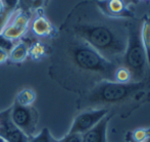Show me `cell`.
Returning <instances> with one entry per match:
<instances>
[{"instance_id": "cell-1", "label": "cell", "mask_w": 150, "mask_h": 142, "mask_svg": "<svg viewBox=\"0 0 150 142\" xmlns=\"http://www.w3.org/2000/svg\"><path fill=\"white\" fill-rule=\"evenodd\" d=\"M73 14L71 33L89 44L105 59L122 65L128 43L129 20L104 14L95 0L80 3Z\"/></svg>"}, {"instance_id": "cell-2", "label": "cell", "mask_w": 150, "mask_h": 142, "mask_svg": "<svg viewBox=\"0 0 150 142\" xmlns=\"http://www.w3.org/2000/svg\"><path fill=\"white\" fill-rule=\"evenodd\" d=\"M150 100V78L140 82L103 81L86 91L80 102L85 109H105L112 116H129Z\"/></svg>"}, {"instance_id": "cell-3", "label": "cell", "mask_w": 150, "mask_h": 142, "mask_svg": "<svg viewBox=\"0 0 150 142\" xmlns=\"http://www.w3.org/2000/svg\"><path fill=\"white\" fill-rule=\"evenodd\" d=\"M73 36L67 52L73 67L81 74L86 83V91L100 82L115 81V71L120 65L108 61L88 43Z\"/></svg>"}, {"instance_id": "cell-4", "label": "cell", "mask_w": 150, "mask_h": 142, "mask_svg": "<svg viewBox=\"0 0 150 142\" xmlns=\"http://www.w3.org/2000/svg\"><path fill=\"white\" fill-rule=\"evenodd\" d=\"M142 18L129 20L128 43L122 59V65L128 69L132 75L133 82L149 79V63L141 40Z\"/></svg>"}, {"instance_id": "cell-5", "label": "cell", "mask_w": 150, "mask_h": 142, "mask_svg": "<svg viewBox=\"0 0 150 142\" xmlns=\"http://www.w3.org/2000/svg\"><path fill=\"white\" fill-rule=\"evenodd\" d=\"M10 119L29 138L35 135L38 125V113L33 107H22L14 102L10 107Z\"/></svg>"}, {"instance_id": "cell-6", "label": "cell", "mask_w": 150, "mask_h": 142, "mask_svg": "<svg viewBox=\"0 0 150 142\" xmlns=\"http://www.w3.org/2000/svg\"><path fill=\"white\" fill-rule=\"evenodd\" d=\"M106 114H108V111L105 109H85L75 118L67 134H84L91 128H93Z\"/></svg>"}, {"instance_id": "cell-7", "label": "cell", "mask_w": 150, "mask_h": 142, "mask_svg": "<svg viewBox=\"0 0 150 142\" xmlns=\"http://www.w3.org/2000/svg\"><path fill=\"white\" fill-rule=\"evenodd\" d=\"M0 138L4 142L30 141V138L12 123L10 119V109L0 113Z\"/></svg>"}, {"instance_id": "cell-8", "label": "cell", "mask_w": 150, "mask_h": 142, "mask_svg": "<svg viewBox=\"0 0 150 142\" xmlns=\"http://www.w3.org/2000/svg\"><path fill=\"white\" fill-rule=\"evenodd\" d=\"M99 9L104 14L111 18L131 20L135 18V14L124 0H95Z\"/></svg>"}, {"instance_id": "cell-9", "label": "cell", "mask_w": 150, "mask_h": 142, "mask_svg": "<svg viewBox=\"0 0 150 142\" xmlns=\"http://www.w3.org/2000/svg\"><path fill=\"white\" fill-rule=\"evenodd\" d=\"M112 114H108L93 128L81 135V142H107V127Z\"/></svg>"}, {"instance_id": "cell-10", "label": "cell", "mask_w": 150, "mask_h": 142, "mask_svg": "<svg viewBox=\"0 0 150 142\" xmlns=\"http://www.w3.org/2000/svg\"><path fill=\"white\" fill-rule=\"evenodd\" d=\"M32 30L37 36L45 37V36H49L52 33L53 28H52V25L50 24V22L45 16H40L33 22Z\"/></svg>"}, {"instance_id": "cell-11", "label": "cell", "mask_w": 150, "mask_h": 142, "mask_svg": "<svg viewBox=\"0 0 150 142\" xmlns=\"http://www.w3.org/2000/svg\"><path fill=\"white\" fill-rule=\"evenodd\" d=\"M141 40L146 52L147 60L150 65V12L142 18L141 26Z\"/></svg>"}, {"instance_id": "cell-12", "label": "cell", "mask_w": 150, "mask_h": 142, "mask_svg": "<svg viewBox=\"0 0 150 142\" xmlns=\"http://www.w3.org/2000/svg\"><path fill=\"white\" fill-rule=\"evenodd\" d=\"M29 53L28 46L24 43V42H21V43L16 44L13 46L11 50H10L9 54V59L12 62H22L25 59L27 58Z\"/></svg>"}, {"instance_id": "cell-13", "label": "cell", "mask_w": 150, "mask_h": 142, "mask_svg": "<svg viewBox=\"0 0 150 142\" xmlns=\"http://www.w3.org/2000/svg\"><path fill=\"white\" fill-rule=\"evenodd\" d=\"M36 99V93L34 90L29 88L23 89L20 91L16 98V103L22 105V107H32Z\"/></svg>"}, {"instance_id": "cell-14", "label": "cell", "mask_w": 150, "mask_h": 142, "mask_svg": "<svg viewBox=\"0 0 150 142\" xmlns=\"http://www.w3.org/2000/svg\"><path fill=\"white\" fill-rule=\"evenodd\" d=\"M29 142H59V139L54 138L48 128H43L38 134L30 137Z\"/></svg>"}, {"instance_id": "cell-15", "label": "cell", "mask_w": 150, "mask_h": 142, "mask_svg": "<svg viewBox=\"0 0 150 142\" xmlns=\"http://www.w3.org/2000/svg\"><path fill=\"white\" fill-rule=\"evenodd\" d=\"M115 82H117V83H130V82H133L132 75H131L130 71L125 67H122V65L117 67L115 74Z\"/></svg>"}, {"instance_id": "cell-16", "label": "cell", "mask_w": 150, "mask_h": 142, "mask_svg": "<svg viewBox=\"0 0 150 142\" xmlns=\"http://www.w3.org/2000/svg\"><path fill=\"white\" fill-rule=\"evenodd\" d=\"M130 135L137 142H148L150 140V128L137 129L133 132H130Z\"/></svg>"}, {"instance_id": "cell-17", "label": "cell", "mask_w": 150, "mask_h": 142, "mask_svg": "<svg viewBox=\"0 0 150 142\" xmlns=\"http://www.w3.org/2000/svg\"><path fill=\"white\" fill-rule=\"evenodd\" d=\"M0 1L3 5L4 11L7 12V13H12V11L18 6L20 0H0Z\"/></svg>"}, {"instance_id": "cell-18", "label": "cell", "mask_w": 150, "mask_h": 142, "mask_svg": "<svg viewBox=\"0 0 150 142\" xmlns=\"http://www.w3.org/2000/svg\"><path fill=\"white\" fill-rule=\"evenodd\" d=\"M13 46H14L13 41L7 39V38H5L4 36H2L1 34H0V48H1V49L8 52L13 48Z\"/></svg>"}, {"instance_id": "cell-19", "label": "cell", "mask_w": 150, "mask_h": 142, "mask_svg": "<svg viewBox=\"0 0 150 142\" xmlns=\"http://www.w3.org/2000/svg\"><path fill=\"white\" fill-rule=\"evenodd\" d=\"M59 142H81V135L79 134H67L59 139Z\"/></svg>"}, {"instance_id": "cell-20", "label": "cell", "mask_w": 150, "mask_h": 142, "mask_svg": "<svg viewBox=\"0 0 150 142\" xmlns=\"http://www.w3.org/2000/svg\"><path fill=\"white\" fill-rule=\"evenodd\" d=\"M7 58H8V52L0 48V63L5 62L7 60Z\"/></svg>"}, {"instance_id": "cell-21", "label": "cell", "mask_w": 150, "mask_h": 142, "mask_svg": "<svg viewBox=\"0 0 150 142\" xmlns=\"http://www.w3.org/2000/svg\"><path fill=\"white\" fill-rule=\"evenodd\" d=\"M127 140H128V142H137V141H135L134 139L131 137V135H130V132L127 134Z\"/></svg>"}, {"instance_id": "cell-22", "label": "cell", "mask_w": 150, "mask_h": 142, "mask_svg": "<svg viewBox=\"0 0 150 142\" xmlns=\"http://www.w3.org/2000/svg\"><path fill=\"white\" fill-rule=\"evenodd\" d=\"M4 12V8H3V5H2L1 1H0V16Z\"/></svg>"}, {"instance_id": "cell-23", "label": "cell", "mask_w": 150, "mask_h": 142, "mask_svg": "<svg viewBox=\"0 0 150 142\" xmlns=\"http://www.w3.org/2000/svg\"><path fill=\"white\" fill-rule=\"evenodd\" d=\"M148 142H150V140H149V141H148Z\"/></svg>"}]
</instances>
